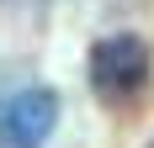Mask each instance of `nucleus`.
Masks as SVG:
<instances>
[{"mask_svg": "<svg viewBox=\"0 0 154 148\" xmlns=\"http://www.w3.org/2000/svg\"><path fill=\"white\" fill-rule=\"evenodd\" d=\"M91 85L101 101H128L149 85V48L133 32H117V37H101L91 48Z\"/></svg>", "mask_w": 154, "mask_h": 148, "instance_id": "f257e3e1", "label": "nucleus"}, {"mask_svg": "<svg viewBox=\"0 0 154 148\" xmlns=\"http://www.w3.org/2000/svg\"><path fill=\"white\" fill-rule=\"evenodd\" d=\"M53 127H59V95L48 85H32L0 106V148H43Z\"/></svg>", "mask_w": 154, "mask_h": 148, "instance_id": "f03ea898", "label": "nucleus"}, {"mask_svg": "<svg viewBox=\"0 0 154 148\" xmlns=\"http://www.w3.org/2000/svg\"><path fill=\"white\" fill-rule=\"evenodd\" d=\"M149 148H154V143H149Z\"/></svg>", "mask_w": 154, "mask_h": 148, "instance_id": "7ed1b4c3", "label": "nucleus"}]
</instances>
